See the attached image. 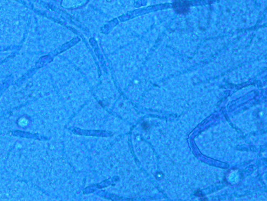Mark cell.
Returning a JSON list of instances; mask_svg holds the SVG:
<instances>
[{
	"mask_svg": "<svg viewBox=\"0 0 267 201\" xmlns=\"http://www.w3.org/2000/svg\"><path fill=\"white\" fill-rule=\"evenodd\" d=\"M173 8L177 13L184 14L188 12L189 8V4L184 1H177L173 4Z\"/></svg>",
	"mask_w": 267,
	"mask_h": 201,
	"instance_id": "cell-1",
	"label": "cell"
}]
</instances>
